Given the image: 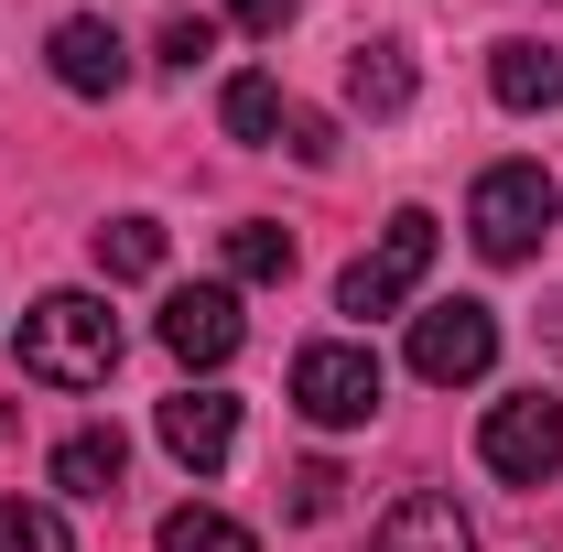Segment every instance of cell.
Wrapping results in <instances>:
<instances>
[{
  "mask_svg": "<svg viewBox=\"0 0 563 552\" xmlns=\"http://www.w3.org/2000/svg\"><path fill=\"white\" fill-rule=\"evenodd\" d=\"M109 368H120L109 292H44L22 314V379H44V390H109Z\"/></svg>",
  "mask_w": 563,
  "mask_h": 552,
  "instance_id": "1",
  "label": "cell"
},
{
  "mask_svg": "<svg viewBox=\"0 0 563 552\" xmlns=\"http://www.w3.org/2000/svg\"><path fill=\"white\" fill-rule=\"evenodd\" d=\"M163 455L196 466V477H217V466L239 455V401H228V390H174V401H163Z\"/></svg>",
  "mask_w": 563,
  "mask_h": 552,
  "instance_id": "9",
  "label": "cell"
},
{
  "mask_svg": "<svg viewBox=\"0 0 563 552\" xmlns=\"http://www.w3.org/2000/svg\"><path fill=\"white\" fill-rule=\"evenodd\" d=\"M217 120H228V141H282L292 98H282V76H228L217 87Z\"/></svg>",
  "mask_w": 563,
  "mask_h": 552,
  "instance_id": "14",
  "label": "cell"
},
{
  "mask_svg": "<svg viewBox=\"0 0 563 552\" xmlns=\"http://www.w3.org/2000/svg\"><path fill=\"white\" fill-rule=\"evenodd\" d=\"M477 455H488V477L542 487L563 466V401L553 390H509V401L488 412V433H477Z\"/></svg>",
  "mask_w": 563,
  "mask_h": 552,
  "instance_id": "6",
  "label": "cell"
},
{
  "mask_svg": "<svg viewBox=\"0 0 563 552\" xmlns=\"http://www.w3.org/2000/svg\"><path fill=\"white\" fill-rule=\"evenodd\" d=\"M379 346H357V336H314L303 357H292V412L314 422V433H357V422L379 412Z\"/></svg>",
  "mask_w": 563,
  "mask_h": 552,
  "instance_id": "3",
  "label": "cell"
},
{
  "mask_svg": "<svg viewBox=\"0 0 563 552\" xmlns=\"http://www.w3.org/2000/svg\"><path fill=\"white\" fill-rule=\"evenodd\" d=\"M282 152H292V163H336V120H325V109H292V120H282Z\"/></svg>",
  "mask_w": 563,
  "mask_h": 552,
  "instance_id": "21",
  "label": "cell"
},
{
  "mask_svg": "<svg viewBox=\"0 0 563 552\" xmlns=\"http://www.w3.org/2000/svg\"><path fill=\"white\" fill-rule=\"evenodd\" d=\"M336 498H347V477H336L325 455H303V466L282 477V509H292V520H336Z\"/></svg>",
  "mask_w": 563,
  "mask_h": 552,
  "instance_id": "19",
  "label": "cell"
},
{
  "mask_svg": "<svg viewBox=\"0 0 563 552\" xmlns=\"http://www.w3.org/2000/svg\"><path fill=\"white\" fill-rule=\"evenodd\" d=\"M44 66H55V87H66V98H120V87H131V44H120L98 11H76V22H55V33H44Z\"/></svg>",
  "mask_w": 563,
  "mask_h": 552,
  "instance_id": "7",
  "label": "cell"
},
{
  "mask_svg": "<svg viewBox=\"0 0 563 552\" xmlns=\"http://www.w3.org/2000/svg\"><path fill=\"white\" fill-rule=\"evenodd\" d=\"M228 281H292V228L239 217V228H228Z\"/></svg>",
  "mask_w": 563,
  "mask_h": 552,
  "instance_id": "16",
  "label": "cell"
},
{
  "mask_svg": "<svg viewBox=\"0 0 563 552\" xmlns=\"http://www.w3.org/2000/svg\"><path fill=\"white\" fill-rule=\"evenodd\" d=\"M553 174L542 163H488L477 174V196H466V239H477V261H498V272H520V261H542V239H553Z\"/></svg>",
  "mask_w": 563,
  "mask_h": 552,
  "instance_id": "2",
  "label": "cell"
},
{
  "mask_svg": "<svg viewBox=\"0 0 563 552\" xmlns=\"http://www.w3.org/2000/svg\"><path fill=\"white\" fill-rule=\"evenodd\" d=\"M98 272L109 281H152L163 272V217H109V228H98Z\"/></svg>",
  "mask_w": 563,
  "mask_h": 552,
  "instance_id": "15",
  "label": "cell"
},
{
  "mask_svg": "<svg viewBox=\"0 0 563 552\" xmlns=\"http://www.w3.org/2000/svg\"><path fill=\"white\" fill-rule=\"evenodd\" d=\"M217 11H228L239 33H282V22H292V0H217Z\"/></svg>",
  "mask_w": 563,
  "mask_h": 552,
  "instance_id": "22",
  "label": "cell"
},
{
  "mask_svg": "<svg viewBox=\"0 0 563 552\" xmlns=\"http://www.w3.org/2000/svg\"><path fill=\"white\" fill-rule=\"evenodd\" d=\"M412 44H390V33H368V44H347V109H368V120H401L412 109Z\"/></svg>",
  "mask_w": 563,
  "mask_h": 552,
  "instance_id": "10",
  "label": "cell"
},
{
  "mask_svg": "<svg viewBox=\"0 0 563 552\" xmlns=\"http://www.w3.org/2000/svg\"><path fill=\"white\" fill-rule=\"evenodd\" d=\"M498 368V314L488 303H422L412 314V379H433V390H466V379H488Z\"/></svg>",
  "mask_w": 563,
  "mask_h": 552,
  "instance_id": "5",
  "label": "cell"
},
{
  "mask_svg": "<svg viewBox=\"0 0 563 552\" xmlns=\"http://www.w3.org/2000/svg\"><path fill=\"white\" fill-rule=\"evenodd\" d=\"M239 336H250V314H239V292H228V281H196V292H174V303H163V346H174L185 368H228Z\"/></svg>",
  "mask_w": 563,
  "mask_h": 552,
  "instance_id": "8",
  "label": "cell"
},
{
  "mask_svg": "<svg viewBox=\"0 0 563 552\" xmlns=\"http://www.w3.org/2000/svg\"><path fill=\"white\" fill-rule=\"evenodd\" d=\"M120 466H131L120 422H87V433H66V444H55V487H66V498H109V487H120Z\"/></svg>",
  "mask_w": 563,
  "mask_h": 552,
  "instance_id": "13",
  "label": "cell"
},
{
  "mask_svg": "<svg viewBox=\"0 0 563 552\" xmlns=\"http://www.w3.org/2000/svg\"><path fill=\"white\" fill-rule=\"evenodd\" d=\"M152 55H163V66H174V76H196V66H207V55H217V22H207V11H174Z\"/></svg>",
  "mask_w": 563,
  "mask_h": 552,
  "instance_id": "20",
  "label": "cell"
},
{
  "mask_svg": "<svg viewBox=\"0 0 563 552\" xmlns=\"http://www.w3.org/2000/svg\"><path fill=\"white\" fill-rule=\"evenodd\" d=\"M0 552H76L66 542V509H44V498H0Z\"/></svg>",
  "mask_w": 563,
  "mask_h": 552,
  "instance_id": "17",
  "label": "cell"
},
{
  "mask_svg": "<svg viewBox=\"0 0 563 552\" xmlns=\"http://www.w3.org/2000/svg\"><path fill=\"white\" fill-rule=\"evenodd\" d=\"M163 552H261V542H250L228 509H174V520H163Z\"/></svg>",
  "mask_w": 563,
  "mask_h": 552,
  "instance_id": "18",
  "label": "cell"
},
{
  "mask_svg": "<svg viewBox=\"0 0 563 552\" xmlns=\"http://www.w3.org/2000/svg\"><path fill=\"white\" fill-rule=\"evenodd\" d=\"M488 87L498 109H563V55L553 44H488Z\"/></svg>",
  "mask_w": 563,
  "mask_h": 552,
  "instance_id": "12",
  "label": "cell"
},
{
  "mask_svg": "<svg viewBox=\"0 0 563 552\" xmlns=\"http://www.w3.org/2000/svg\"><path fill=\"white\" fill-rule=\"evenodd\" d=\"M368 552H477V531H466V509L444 498V487H412L390 520H379V542Z\"/></svg>",
  "mask_w": 563,
  "mask_h": 552,
  "instance_id": "11",
  "label": "cell"
},
{
  "mask_svg": "<svg viewBox=\"0 0 563 552\" xmlns=\"http://www.w3.org/2000/svg\"><path fill=\"white\" fill-rule=\"evenodd\" d=\"M422 272H433V217L401 207L390 228H379V250H357L347 281H336V314H401L422 292Z\"/></svg>",
  "mask_w": 563,
  "mask_h": 552,
  "instance_id": "4",
  "label": "cell"
}]
</instances>
